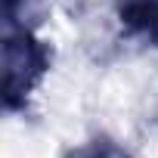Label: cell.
Wrapping results in <instances>:
<instances>
[{"label": "cell", "mask_w": 158, "mask_h": 158, "mask_svg": "<svg viewBox=\"0 0 158 158\" xmlns=\"http://www.w3.org/2000/svg\"><path fill=\"white\" fill-rule=\"evenodd\" d=\"M53 68V44L37 37L31 25H6L3 31V109L25 112Z\"/></svg>", "instance_id": "cell-1"}, {"label": "cell", "mask_w": 158, "mask_h": 158, "mask_svg": "<svg viewBox=\"0 0 158 158\" xmlns=\"http://www.w3.org/2000/svg\"><path fill=\"white\" fill-rule=\"evenodd\" d=\"M115 16L127 37L158 47V0H115Z\"/></svg>", "instance_id": "cell-2"}, {"label": "cell", "mask_w": 158, "mask_h": 158, "mask_svg": "<svg viewBox=\"0 0 158 158\" xmlns=\"http://www.w3.org/2000/svg\"><path fill=\"white\" fill-rule=\"evenodd\" d=\"M65 158H133V152L109 133H93L90 139L71 146Z\"/></svg>", "instance_id": "cell-3"}]
</instances>
